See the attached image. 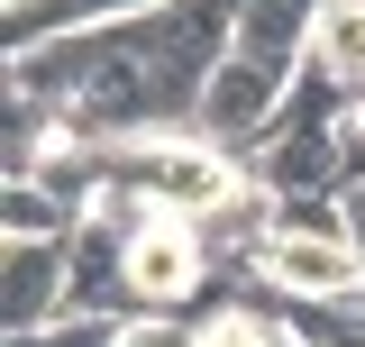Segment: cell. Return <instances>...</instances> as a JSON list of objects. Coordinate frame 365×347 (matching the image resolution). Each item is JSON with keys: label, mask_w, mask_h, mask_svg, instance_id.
Segmentation results:
<instances>
[{"label": "cell", "mask_w": 365, "mask_h": 347, "mask_svg": "<svg viewBox=\"0 0 365 347\" xmlns=\"http://www.w3.org/2000/svg\"><path fill=\"white\" fill-rule=\"evenodd\" d=\"M119 347H201V320L192 311H137Z\"/></svg>", "instance_id": "9c48e42d"}, {"label": "cell", "mask_w": 365, "mask_h": 347, "mask_svg": "<svg viewBox=\"0 0 365 347\" xmlns=\"http://www.w3.org/2000/svg\"><path fill=\"white\" fill-rule=\"evenodd\" d=\"M292 83H302V55H256V46H228L220 74H210V91H201V129L220 137V146H237V156H256V137L283 119Z\"/></svg>", "instance_id": "7a4b0ae2"}, {"label": "cell", "mask_w": 365, "mask_h": 347, "mask_svg": "<svg viewBox=\"0 0 365 347\" xmlns=\"http://www.w3.org/2000/svg\"><path fill=\"white\" fill-rule=\"evenodd\" d=\"M0 9H19V0H0Z\"/></svg>", "instance_id": "8fae6325"}, {"label": "cell", "mask_w": 365, "mask_h": 347, "mask_svg": "<svg viewBox=\"0 0 365 347\" xmlns=\"http://www.w3.org/2000/svg\"><path fill=\"white\" fill-rule=\"evenodd\" d=\"M338 211H347V247L365 256V174H347V183H338Z\"/></svg>", "instance_id": "30bf717a"}, {"label": "cell", "mask_w": 365, "mask_h": 347, "mask_svg": "<svg viewBox=\"0 0 365 347\" xmlns=\"http://www.w3.org/2000/svg\"><path fill=\"white\" fill-rule=\"evenodd\" d=\"M137 9H165V0H19V9H0V28H9V46H28V37H55V28L137 19Z\"/></svg>", "instance_id": "52a82bcc"}, {"label": "cell", "mask_w": 365, "mask_h": 347, "mask_svg": "<svg viewBox=\"0 0 365 347\" xmlns=\"http://www.w3.org/2000/svg\"><path fill=\"white\" fill-rule=\"evenodd\" d=\"M128 311H55L46 329H9V347H119Z\"/></svg>", "instance_id": "ba28073f"}, {"label": "cell", "mask_w": 365, "mask_h": 347, "mask_svg": "<svg viewBox=\"0 0 365 347\" xmlns=\"http://www.w3.org/2000/svg\"><path fill=\"white\" fill-rule=\"evenodd\" d=\"M73 283V238H0V338L46 329Z\"/></svg>", "instance_id": "3957f363"}, {"label": "cell", "mask_w": 365, "mask_h": 347, "mask_svg": "<svg viewBox=\"0 0 365 347\" xmlns=\"http://www.w3.org/2000/svg\"><path fill=\"white\" fill-rule=\"evenodd\" d=\"M329 0H237V46L256 55H311V28Z\"/></svg>", "instance_id": "8992f818"}, {"label": "cell", "mask_w": 365, "mask_h": 347, "mask_svg": "<svg viewBox=\"0 0 365 347\" xmlns=\"http://www.w3.org/2000/svg\"><path fill=\"white\" fill-rule=\"evenodd\" d=\"M228 274L274 293V302H356L365 293V256L347 238H311V228H265V247Z\"/></svg>", "instance_id": "6da1fadb"}, {"label": "cell", "mask_w": 365, "mask_h": 347, "mask_svg": "<svg viewBox=\"0 0 365 347\" xmlns=\"http://www.w3.org/2000/svg\"><path fill=\"white\" fill-rule=\"evenodd\" d=\"M73 228H83V211H73L55 183L0 174V238H73Z\"/></svg>", "instance_id": "5b68a950"}, {"label": "cell", "mask_w": 365, "mask_h": 347, "mask_svg": "<svg viewBox=\"0 0 365 347\" xmlns=\"http://www.w3.org/2000/svg\"><path fill=\"white\" fill-rule=\"evenodd\" d=\"M311 74H329V83L347 91V101H365V0H329L311 28V55H302Z\"/></svg>", "instance_id": "277c9868"}]
</instances>
